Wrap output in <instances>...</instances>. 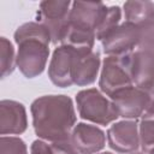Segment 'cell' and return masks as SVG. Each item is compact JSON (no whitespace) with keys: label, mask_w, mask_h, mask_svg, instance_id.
<instances>
[{"label":"cell","mask_w":154,"mask_h":154,"mask_svg":"<svg viewBox=\"0 0 154 154\" xmlns=\"http://www.w3.org/2000/svg\"><path fill=\"white\" fill-rule=\"evenodd\" d=\"M30 111L34 131L38 138L47 142L70 140L77 120L71 97L66 95L40 96L32 101Z\"/></svg>","instance_id":"1"},{"label":"cell","mask_w":154,"mask_h":154,"mask_svg":"<svg viewBox=\"0 0 154 154\" xmlns=\"http://www.w3.org/2000/svg\"><path fill=\"white\" fill-rule=\"evenodd\" d=\"M13 38L18 46L16 65L19 71L26 78L41 75L49 57V30L40 22H28L17 28Z\"/></svg>","instance_id":"2"},{"label":"cell","mask_w":154,"mask_h":154,"mask_svg":"<svg viewBox=\"0 0 154 154\" xmlns=\"http://www.w3.org/2000/svg\"><path fill=\"white\" fill-rule=\"evenodd\" d=\"M79 117L99 125H108L119 117L112 100H108L96 88L83 89L76 94Z\"/></svg>","instance_id":"3"},{"label":"cell","mask_w":154,"mask_h":154,"mask_svg":"<svg viewBox=\"0 0 154 154\" xmlns=\"http://www.w3.org/2000/svg\"><path fill=\"white\" fill-rule=\"evenodd\" d=\"M131 54L107 55L103 59L99 87L103 94L112 96L117 91L134 85L131 76Z\"/></svg>","instance_id":"4"},{"label":"cell","mask_w":154,"mask_h":154,"mask_svg":"<svg viewBox=\"0 0 154 154\" xmlns=\"http://www.w3.org/2000/svg\"><path fill=\"white\" fill-rule=\"evenodd\" d=\"M71 5L72 2L69 0H46L40 2L38 20L49 30L53 45L61 42L69 26Z\"/></svg>","instance_id":"5"},{"label":"cell","mask_w":154,"mask_h":154,"mask_svg":"<svg viewBox=\"0 0 154 154\" xmlns=\"http://www.w3.org/2000/svg\"><path fill=\"white\" fill-rule=\"evenodd\" d=\"M141 29L124 22L112 29L102 40V49L107 55H124L132 53L140 42Z\"/></svg>","instance_id":"6"},{"label":"cell","mask_w":154,"mask_h":154,"mask_svg":"<svg viewBox=\"0 0 154 154\" xmlns=\"http://www.w3.org/2000/svg\"><path fill=\"white\" fill-rule=\"evenodd\" d=\"M107 11L108 6L101 1H75L71 5L69 24L78 29L91 31L96 35V31L103 22Z\"/></svg>","instance_id":"7"},{"label":"cell","mask_w":154,"mask_h":154,"mask_svg":"<svg viewBox=\"0 0 154 154\" xmlns=\"http://www.w3.org/2000/svg\"><path fill=\"white\" fill-rule=\"evenodd\" d=\"M119 117L124 119H137L150 105V96L142 89L131 85L111 96Z\"/></svg>","instance_id":"8"},{"label":"cell","mask_w":154,"mask_h":154,"mask_svg":"<svg viewBox=\"0 0 154 154\" xmlns=\"http://www.w3.org/2000/svg\"><path fill=\"white\" fill-rule=\"evenodd\" d=\"M107 140L109 148L117 153L136 152L141 144L137 122L125 119L114 123L107 130Z\"/></svg>","instance_id":"9"},{"label":"cell","mask_w":154,"mask_h":154,"mask_svg":"<svg viewBox=\"0 0 154 154\" xmlns=\"http://www.w3.org/2000/svg\"><path fill=\"white\" fill-rule=\"evenodd\" d=\"M76 51L69 46H58L51 58L48 65V77L51 82L60 88H67L73 84L72 82V65Z\"/></svg>","instance_id":"10"},{"label":"cell","mask_w":154,"mask_h":154,"mask_svg":"<svg viewBox=\"0 0 154 154\" xmlns=\"http://www.w3.org/2000/svg\"><path fill=\"white\" fill-rule=\"evenodd\" d=\"M70 142L79 154H95L105 148L106 135L95 125L78 123L71 132Z\"/></svg>","instance_id":"11"},{"label":"cell","mask_w":154,"mask_h":154,"mask_svg":"<svg viewBox=\"0 0 154 154\" xmlns=\"http://www.w3.org/2000/svg\"><path fill=\"white\" fill-rule=\"evenodd\" d=\"M131 76L135 87L148 95L154 91V53L149 51H135L131 54Z\"/></svg>","instance_id":"12"},{"label":"cell","mask_w":154,"mask_h":154,"mask_svg":"<svg viewBox=\"0 0 154 154\" xmlns=\"http://www.w3.org/2000/svg\"><path fill=\"white\" fill-rule=\"evenodd\" d=\"M28 128L26 111L23 103L14 100L0 101V134L20 135Z\"/></svg>","instance_id":"13"},{"label":"cell","mask_w":154,"mask_h":154,"mask_svg":"<svg viewBox=\"0 0 154 154\" xmlns=\"http://www.w3.org/2000/svg\"><path fill=\"white\" fill-rule=\"evenodd\" d=\"M100 52L94 49L90 53H78L76 55L72 65V82L79 87L93 84L96 81L100 70Z\"/></svg>","instance_id":"14"},{"label":"cell","mask_w":154,"mask_h":154,"mask_svg":"<svg viewBox=\"0 0 154 154\" xmlns=\"http://www.w3.org/2000/svg\"><path fill=\"white\" fill-rule=\"evenodd\" d=\"M125 22L142 29L154 23V2L144 0L126 1L123 5Z\"/></svg>","instance_id":"15"},{"label":"cell","mask_w":154,"mask_h":154,"mask_svg":"<svg viewBox=\"0 0 154 154\" xmlns=\"http://www.w3.org/2000/svg\"><path fill=\"white\" fill-rule=\"evenodd\" d=\"M141 148L144 153H149L154 148V100L141 116L138 125Z\"/></svg>","instance_id":"16"},{"label":"cell","mask_w":154,"mask_h":154,"mask_svg":"<svg viewBox=\"0 0 154 154\" xmlns=\"http://www.w3.org/2000/svg\"><path fill=\"white\" fill-rule=\"evenodd\" d=\"M31 154H79L70 140L59 142H47L35 140L31 144Z\"/></svg>","instance_id":"17"},{"label":"cell","mask_w":154,"mask_h":154,"mask_svg":"<svg viewBox=\"0 0 154 154\" xmlns=\"http://www.w3.org/2000/svg\"><path fill=\"white\" fill-rule=\"evenodd\" d=\"M0 63H1V78L7 77L14 70L16 57L13 45L6 38H0Z\"/></svg>","instance_id":"18"},{"label":"cell","mask_w":154,"mask_h":154,"mask_svg":"<svg viewBox=\"0 0 154 154\" xmlns=\"http://www.w3.org/2000/svg\"><path fill=\"white\" fill-rule=\"evenodd\" d=\"M0 154H28L25 142L16 136L0 137Z\"/></svg>","instance_id":"19"},{"label":"cell","mask_w":154,"mask_h":154,"mask_svg":"<svg viewBox=\"0 0 154 154\" xmlns=\"http://www.w3.org/2000/svg\"><path fill=\"white\" fill-rule=\"evenodd\" d=\"M138 51H149L154 53V23L141 29L140 42L137 46Z\"/></svg>","instance_id":"20"},{"label":"cell","mask_w":154,"mask_h":154,"mask_svg":"<svg viewBox=\"0 0 154 154\" xmlns=\"http://www.w3.org/2000/svg\"><path fill=\"white\" fill-rule=\"evenodd\" d=\"M129 154H144L142 152H132V153H129Z\"/></svg>","instance_id":"21"},{"label":"cell","mask_w":154,"mask_h":154,"mask_svg":"<svg viewBox=\"0 0 154 154\" xmlns=\"http://www.w3.org/2000/svg\"><path fill=\"white\" fill-rule=\"evenodd\" d=\"M149 154H154V148H153V149H152V150L149 152Z\"/></svg>","instance_id":"22"},{"label":"cell","mask_w":154,"mask_h":154,"mask_svg":"<svg viewBox=\"0 0 154 154\" xmlns=\"http://www.w3.org/2000/svg\"><path fill=\"white\" fill-rule=\"evenodd\" d=\"M101 154H112V153H109V152H105V153H101Z\"/></svg>","instance_id":"23"}]
</instances>
